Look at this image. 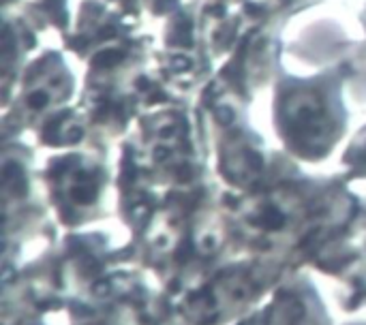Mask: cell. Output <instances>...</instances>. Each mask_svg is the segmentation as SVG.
<instances>
[{
	"label": "cell",
	"mask_w": 366,
	"mask_h": 325,
	"mask_svg": "<svg viewBox=\"0 0 366 325\" xmlns=\"http://www.w3.org/2000/svg\"><path fill=\"white\" fill-rule=\"evenodd\" d=\"M82 128H73L71 133H69V142H77V139H82Z\"/></svg>",
	"instance_id": "8"
},
{
	"label": "cell",
	"mask_w": 366,
	"mask_h": 325,
	"mask_svg": "<svg viewBox=\"0 0 366 325\" xmlns=\"http://www.w3.org/2000/svg\"><path fill=\"white\" fill-rule=\"evenodd\" d=\"M246 9H249V13H251V15L259 13V7H255V4H249V7H246Z\"/></svg>",
	"instance_id": "11"
},
{
	"label": "cell",
	"mask_w": 366,
	"mask_h": 325,
	"mask_svg": "<svg viewBox=\"0 0 366 325\" xmlns=\"http://www.w3.org/2000/svg\"><path fill=\"white\" fill-rule=\"evenodd\" d=\"M191 60H188L186 56H174L171 58V71L174 73H184V71H188L191 69Z\"/></svg>",
	"instance_id": "3"
},
{
	"label": "cell",
	"mask_w": 366,
	"mask_h": 325,
	"mask_svg": "<svg viewBox=\"0 0 366 325\" xmlns=\"http://www.w3.org/2000/svg\"><path fill=\"white\" fill-rule=\"evenodd\" d=\"M159 101H165L163 92H157V96H150V103H159Z\"/></svg>",
	"instance_id": "10"
},
{
	"label": "cell",
	"mask_w": 366,
	"mask_h": 325,
	"mask_svg": "<svg viewBox=\"0 0 366 325\" xmlns=\"http://www.w3.org/2000/svg\"><path fill=\"white\" fill-rule=\"evenodd\" d=\"M246 156H249L253 169H261V159H259V156H257L255 152H246Z\"/></svg>",
	"instance_id": "5"
},
{
	"label": "cell",
	"mask_w": 366,
	"mask_h": 325,
	"mask_svg": "<svg viewBox=\"0 0 366 325\" xmlns=\"http://www.w3.org/2000/svg\"><path fill=\"white\" fill-rule=\"evenodd\" d=\"M159 135H161V137H163V139L174 137V135H176V126H163V128H161V131H159Z\"/></svg>",
	"instance_id": "6"
},
{
	"label": "cell",
	"mask_w": 366,
	"mask_h": 325,
	"mask_svg": "<svg viewBox=\"0 0 366 325\" xmlns=\"http://www.w3.org/2000/svg\"><path fill=\"white\" fill-rule=\"evenodd\" d=\"M114 28H105V30H101V39H110V36H114Z\"/></svg>",
	"instance_id": "9"
},
{
	"label": "cell",
	"mask_w": 366,
	"mask_h": 325,
	"mask_svg": "<svg viewBox=\"0 0 366 325\" xmlns=\"http://www.w3.org/2000/svg\"><path fill=\"white\" fill-rule=\"evenodd\" d=\"M217 120L220 124H231V122H234V113H231L229 107H219V109H217Z\"/></svg>",
	"instance_id": "4"
},
{
	"label": "cell",
	"mask_w": 366,
	"mask_h": 325,
	"mask_svg": "<svg viewBox=\"0 0 366 325\" xmlns=\"http://www.w3.org/2000/svg\"><path fill=\"white\" fill-rule=\"evenodd\" d=\"M167 156H169L167 148H157V150H154V159H157V161H165Z\"/></svg>",
	"instance_id": "7"
},
{
	"label": "cell",
	"mask_w": 366,
	"mask_h": 325,
	"mask_svg": "<svg viewBox=\"0 0 366 325\" xmlns=\"http://www.w3.org/2000/svg\"><path fill=\"white\" fill-rule=\"evenodd\" d=\"M137 86H139V88H148V81H146V79H139Z\"/></svg>",
	"instance_id": "12"
},
{
	"label": "cell",
	"mask_w": 366,
	"mask_h": 325,
	"mask_svg": "<svg viewBox=\"0 0 366 325\" xmlns=\"http://www.w3.org/2000/svg\"><path fill=\"white\" fill-rule=\"evenodd\" d=\"M47 101H50V99H47V94H45V92H32V94L28 96V105L32 107V109H43V107H45L47 105Z\"/></svg>",
	"instance_id": "2"
},
{
	"label": "cell",
	"mask_w": 366,
	"mask_h": 325,
	"mask_svg": "<svg viewBox=\"0 0 366 325\" xmlns=\"http://www.w3.org/2000/svg\"><path fill=\"white\" fill-rule=\"evenodd\" d=\"M122 60V52L120 50H105V52H101V54H96L94 56V64L96 67H114L116 62H120Z\"/></svg>",
	"instance_id": "1"
}]
</instances>
